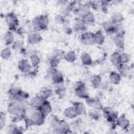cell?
<instances>
[{
  "label": "cell",
  "instance_id": "obj_1",
  "mask_svg": "<svg viewBox=\"0 0 134 134\" xmlns=\"http://www.w3.org/2000/svg\"><path fill=\"white\" fill-rule=\"evenodd\" d=\"M48 23L47 16H41L35 17L33 20V26L35 28L42 29L45 28Z\"/></svg>",
  "mask_w": 134,
  "mask_h": 134
},
{
  "label": "cell",
  "instance_id": "obj_2",
  "mask_svg": "<svg viewBox=\"0 0 134 134\" xmlns=\"http://www.w3.org/2000/svg\"><path fill=\"white\" fill-rule=\"evenodd\" d=\"M44 103L43 98L41 96H36L31 99V105L33 107L36 108H40L43 104Z\"/></svg>",
  "mask_w": 134,
  "mask_h": 134
},
{
  "label": "cell",
  "instance_id": "obj_3",
  "mask_svg": "<svg viewBox=\"0 0 134 134\" xmlns=\"http://www.w3.org/2000/svg\"><path fill=\"white\" fill-rule=\"evenodd\" d=\"M41 40V36L36 32H32L30 33L28 36V41L29 42L34 43L38 42Z\"/></svg>",
  "mask_w": 134,
  "mask_h": 134
},
{
  "label": "cell",
  "instance_id": "obj_4",
  "mask_svg": "<svg viewBox=\"0 0 134 134\" xmlns=\"http://www.w3.org/2000/svg\"><path fill=\"white\" fill-rule=\"evenodd\" d=\"M54 127L57 130H58V132H60V131H62L61 132H63L64 131L68 130L69 128L68 124L64 121H59Z\"/></svg>",
  "mask_w": 134,
  "mask_h": 134
},
{
  "label": "cell",
  "instance_id": "obj_5",
  "mask_svg": "<svg viewBox=\"0 0 134 134\" xmlns=\"http://www.w3.org/2000/svg\"><path fill=\"white\" fill-rule=\"evenodd\" d=\"M21 109L19 106L15 104H12L8 107V111L12 114L18 115L20 113Z\"/></svg>",
  "mask_w": 134,
  "mask_h": 134
},
{
  "label": "cell",
  "instance_id": "obj_6",
  "mask_svg": "<svg viewBox=\"0 0 134 134\" xmlns=\"http://www.w3.org/2000/svg\"><path fill=\"white\" fill-rule=\"evenodd\" d=\"M6 21L11 27H15L17 24V19L13 14H9L6 17Z\"/></svg>",
  "mask_w": 134,
  "mask_h": 134
},
{
  "label": "cell",
  "instance_id": "obj_7",
  "mask_svg": "<svg viewBox=\"0 0 134 134\" xmlns=\"http://www.w3.org/2000/svg\"><path fill=\"white\" fill-rule=\"evenodd\" d=\"M19 68L23 72H27L30 69V65L26 60H22L19 63Z\"/></svg>",
  "mask_w": 134,
  "mask_h": 134
},
{
  "label": "cell",
  "instance_id": "obj_8",
  "mask_svg": "<svg viewBox=\"0 0 134 134\" xmlns=\"http://www.w3.org/2000/svg\"><path fill=\"white\" fill-rule=\"evenodd\" d=\"M39 111L44 116H46L48 115L51 112V108L49 104L44 103L43 105L39 108Z\"/></svg>",
  "mask_w": 134,
  "mask_h": 134
},
{
  "label": "cell",
  "instance_id": "obj_9",
  "mask_svg": "<svg viewBox=\"0 0 134 134\" xmlns=\"http://www.w3.org/2000/svg\"><path fill=\"white\" fill-rule=\"evenodd\" d=\"M85 27V23L83 20L76 19L73 23V27L75 30H83Z\"/></svg>",
  "mask_w": 134,
  "mask_h": 134
},
{
  "label": "cell",
  "instance_id": "obj_10",
  "mask_svg": "<svg viewBox=\"0 0 134 134\" xmlns=\"http://www.w3.org/2000/svg\"><path fill=\"white\" fill-rule=\"evenodd\" d=\"M110 60L113 64L116 65H119L120 64L121 61L120 58V54L117 52H115L113 53L110 57Z\"/></svg>",
  "mask_w": 134,
  "mask_h": 134
},
{
  "label": "cell",
  "instance_id": "obj_11",
  "mask_svg": "<svg viewBox=\"0 0 134 134\" xmlns=\"http://www.w3.org/2000/svg\"><path fill=\"white\" fill-rule=\"evenodd\" d=\"M123 19V16L119 12H115L111 16V21L114 24L121 22Z\"/></svg>",
  "mask_w": 134,
  "mask_h": 134
},
{
  "label": "cell",
  "instance_id": "obj_12",
  "mask_svg": "<svg viewBox=\"0 0 134 134\" xmlns=\"http://www.w3.org/2000/svg\"><path fill=\"white\" fill-rule=\"evenodd\" d=\"M65 116L69 118H73L76 117L77 113L74 107H69L64 112Z\"/></svg>",
  "mask_w": 134,
  "mask_h": 134
},
{
  "label": "cell",
  "instance_id": "obj_13",
  "mask_svg": "<svg viewBox=\"0 0 134 134\" xmlns=\"http://www.w3.org/2000/svg\"><path fill=\"white\" fill-rule=\"evenodd\" d=\"M109 78L111 82L115 84H118L120 81V75L115 72H113L110 74Z\"/></svg>",
  "mask_w": 134,
  "mask_h": 134
},
{
  "label": "cell",
  "instance_id": "obj_14",
  "mask_svg": "<svg viewBox=\"0 0 134 134\" xmlns=\"http://www.w3.org/2000/svg\"><path fill=\"white\" fill-rule=\"evenodd\" d=\"M117 122L119 126L121 127L122 128H126L129 125V121L125 117H120L118 120Z\"/></svg>",
  "mask_w": 134,
  "mask_h": 134
},
{
  "label": "cell",
  "instance_id": "obj_15",
  "mask_svg": "<svg viewBox=\"0 0 134 134\" xmlns=\"http://www.w3.org/2000/svg\"><path fill=\"white\" fill-rule=\"evenodd\" d=\"M74 108L77 113V115H81L85 113V108L81 103H77L75 105Z\"/></svg>",
  "mask_w": 134,
  "mask_h": 134
},
{
  "label": "cell",
  "instance_id": "obj_16",
  "mask_svg": "<svg viewBox=\"0 0 134 134\" xmlns=\"http://www.w3.org/2000/svg\"><path fill=\"white\" fill-rule=\"evenodd\" d=\"M52 79L54 82L56 83H60L63 81V78L62 75L60 72L55 71L52 74Z\"/></svg>",
  "mask_w": 134,
  "mask_h": 134
},
{
  "label": "cell",
  "instance_id": "obj_17",
  "mask_svg": "<svg viewBox=\"0 0 134 134\" xmlns=\"http://www.w3.org/2000/svg\"><path fill=\"white\" fill-rule=\"evenodd\" d=\"M103 27L105 30H106L107 31H112L115 29L114 24L111 20H108L104 22L103 24Z\"/></svg>",
  "mask_w": 134,
  "mask_h": 134
},
{
  "label": "cell",
  "instance_id": "obj_18",
  "mask_svg": "<svg viewBox=\"0 0 134 134\" xmlns=\"http://www.w3.org/2000/svg\"><path fill=\"white\" fill-rule=\"evenodd\" d=\"M90 13V8L86 5H85L82 7H80V8L79 9V15L82 16L83 17H84L85 15H86L87 14H88Z\"/></svg>",
  "mask_w": 134,
  "mask_h": 134
},
{
  "label": "cell",
  "instance_id": "obj_19",
  "mask_svg": "<svg viewBox=\"0 0 134 134\" xmlns=\"http://www.w3.org/2000/svg\"><path fill=\"white\" fill-rule=\"evenodd\" d=\"M115 43L119 48H122L124 46V40L121 35H118L115 38Z\"/></svg>",
  "mask_w": 134,
  "mask_h": 134
},
{
  "label": "cell",
  "instance_id": "obj_20",
  "mask_svg": "<svg viewBox=\"0 0 134 134\" xmlns=\"http://www.w3.org/2000/svg\"><path fill=\"white\" fill-rule=\"evenodd\" d=\"M104 40V36L102 34L101 32L99 33H97L96 34L94 35V38H93V41L98 43L100 44L103 43Z\"/></svg>",
  "mask_w": 134,
  "mask_h": 134
},
{
  "label": "cell",
  "instance_id": "obj_21",
  "mask_svg": "<svg viewBox=\"0 0 134 134\" xmlns=\"http://www.w3.org/2000/svg\"><path fill=\"white\" fill-rule=\"evenodd\" d=\"M81 59L83 63L86 65H89L92 62V60L91 57L88 54L86 53H83L81 56Z\"/></svg>",
  "mask_w": 134,
  "mask_h": 134
},
{
  "label": "cell",
  "instance_id": "obj_22",
  "mask_svg": "<svg viewBox=\"0 0 134 134\" xmlns=\"http://www.w3.org/2000/svg\"><path fill=\"white\" fill-rule=\"evenodd\" d=\"M64 58L67 61L72 62L75 60L76 56L73 51H69L64 55Z\"/></svg>",
  "mask_w": 134,
  "mask_h": 134
},
{
  "label": "cell",
  "instance_id": "obj_23",
  "mask_svg": "<svg viewBox=\"0 0 134 134\" xmlns=\"http://www.w3.org/2000/svg\"><path fill=\"white\" fill-rule=\"evenodd\" d=\"M91 83L94 87H97L100 85L101 78L99 76H94L91 79Z\"/></svg>",
  "mask_w": 134,
  "mask_h": 134
},
{
  "label": "cell",
  "instance_id": "obj_24",
  "mask_svg": "<svg viewBox=\"0 0 134 134\" xmlns=\"http://www.w3.org/2000/svg\"><path fill=\"white\" fill-rule=\"evenodd\" d=\"M83 20L85 24H92L93 22H94V16L92 14L90 13L83 17Z\"/></svg>",
  "mask_w": 134,
  "mask_h": 134
},
{
  "label": "cell",
  "instance_id": "obj_25",
  "mask_svg": "<svg viewBox=\"0 0 134 134\" xmlns=\"http://www.w3.org/2000/svg\"><path fill=\"white\" fill-rule=\"evenodd\" d=\"M40 94L41 97H42L43 98H47L49 97V96L51 95V91L48 88H44L42 90Z\"/></svg>",
  "mask_w": 134,
  "mask_h": 134
},
{
  "label": "cell",
  "instance_id": "obj_26",
  "mask_svg": "<svg viewBox=\"0 0 134 134\" xmlns=\"http://www.w3.org/2000/svg\"><path fill=\"white\" fill-rule=\"evenodd\" d=\"M10 54H11V51H10V50L8 48H6L3 50L1 53L2 57L4 59L9 58V57L10 56Z\"/></svg>",
  "mask_w": 134,
  "mask_h": 134
},
{
  "label": "cell",
  "instance_id": "obj_27",
  "mask_svg": "<svg viewBox=\"0 0 134 134\" xmlns=\"http://www.w3.org/2000/svg\"><path fill=\"white\" fill-rule=\"evenodd\" d=\"M120 61L121 63H125L127 62L129 60V55L125 53H122L120 54Z\"/></svg>",
  "mask_w": 134,
  "mask_h": 134
},
{
  "label": "cell",
  "instance_id": "obj_28",
  "mask_svg": "<svg viewBox=\"0 0 134 134\" xmlns=\"http://www.w3.org/2000/svg\"><path fill=\"white\" fill-rule=\"evenodd\" d=\"M5 40L6 42L9 44L13 41V36L10 32H7L5 36Z\"/></svg>",
  "mask_w": 134,
  "mask_h": 134
},
{
  "label": "cell",
  "instance_id": "obj_29",
  "mask_svg": "<svg viewBox=\"0 0 134 134\" xmlns=\"http://www.w3.org/2000/svg\"><path fill=\"white\" fill-rule=\"evenodd\" d=\"M31 62L33 65L36 66L39 63V59L37 56L34 54L31 57Z\"/></svg>",
  "mask_w": 134,
  "mask_h": 134
},
{
  "label": "cell",
  "instance_id": "obj_30",
  "mask_svg": "<svg viewBox=\"0 0 134 134\" xmlns=\"http://www.w3.org/2000/svg\"><path fill=\"white\" fill-rule=\"evenodd\" d=\"M49 121L50 124L53 126H55L59 122V120H58L57 118L54 115H52L51 117H50Z\"/></svg>",
  "mask_w": 134,
  "mask_h": 134
},
{
  "label": "cell",
  "instance_id": "obj_31",
  "mask_svg": "<svg viewBox=\"0 0 134 134\" xmlns=\"http://www.w3.org/2000/svg\"><path fill=\"white\" fill-rule=\"evenodd\" d=\"M23 46V44H22V42L21 41H16L14 44H13V48L15 50H19V49H21V47Z\"/></svg>",
  "mask_w": 134,
  "mask_h": 134
},
{
  "label": "cell",
  "instance_id": "obj_32",
  "mask_svg": "<svg viewBox=\"0 0 134 134\" xmlns=\"http://www.w3.org/2000/svg\"><path fill=\"white\" fill-rule=\"evenodd\" d=\"M86 103L88 105L91 106H95L97 104V103L95 101V100H94L93 99H92V98L87 99V100H86Z\"/></svg>",
  "mask_w": 134,
  "mask_h": 134
},
{
  "label": "cell",
  "instance_id": "obj_33",
  "mask_svg": "<svg viewBox=\"0 0 134 134\" xmlns=\"http://www.w3.org/2000/svg\"><path fill=\"white\" fill-rule=\"evenodd\" d=\"M90 115L93 118H96L98 117V114L95 110H91L90 112Z\"/></svg>",
  "mask_w": 134,
  "mask_h": 134
},
{
  "label": "cell",
  "instance_id": "obj_34",
  "mask_svg": "<svg viewBox=\"0 0 134 134\" xmlns=\"http://www.w3.org/2000/svg\"><path fill=\"white\" fill-rule=\"evenodd\" d=\"M56 20H57V21H58L59 23H63V18L62 16L58 15L57 16H56Z\"/></svg>",
  "mask_w": 134,
  "mask_h": 134
}]
</instances>
